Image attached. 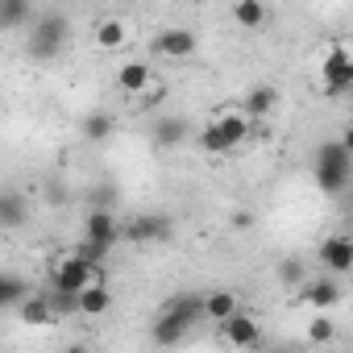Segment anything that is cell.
I'll return each mask as SVG.
<instances>
[{
	"label": "cell",
	"mask_w": 353,
	"mask_h": 353,
	"mask_svg": "<svg viewBox=\"0 0 353 353\" xmlns=\"http://www.w3.org/2000/svg\"><path fill=\"white\" fill-rule=\"evenodd\" d=\"M312 174H316V188L324 196H341L349 183H353V154L336 141H320L316 145V158H312Z\"/></svg>",
	"instance_id": "6da1fadb"
},
{
	"label": "cell",
	"mask_w": 353,
	"mask_h": 353,
	"mask_svg": "<svg viewBox=\"0 0 353 353\" xmlns=\"http://www.w3.org/2000/svg\"><path fill=\"white\" fill-rule=\"evenodd\" d=\"M100 279H104V262H92V258H83L79 250L63 254V258L50 266V287H54V291H67V295H79L88 283H100Z\"/></svg>",
	"instance_id": "7a4b0ae2"
},
{
	"label": "cell",
	"mask_w": 353,
	"mask_h": 353,
	"mask_svg": "<svg viewBox=\"0 0 353 353\" xmlns=\"http://www.w3.org/2000/svg\"><path fill=\"white\" fill-rule=\"evenodd\" d=\"M67 34H71V26H67V17L63 13H46V17H34V26H30V59H38V63H50L59 50H63V42H67Z\"/></svg>",
	"instance_id": "3957f363"
},
{
	"label": "cell",
	"mask_w": 353,
	"mask_h": 353,
	"mask_svg": "<svg viewBox=\"0 0 353 353\" xmlns=\"http://www.w3.org/2000/svg\"><path fill=\"white\" fill-rule=\"evenodd\" d=\"M320 92L324 96L353 92V50L349 46H328V54L320 59Z\"/></svg>",
	"instance_id": "277c9868"
},
{
	"label": "cell",
	"mask_w": 353,
	"mask_h": 353,
	"mask_svg": "<svg viewBox=\"0 0 353 353\" xmlns=\"http://www.w3.org/2000/svg\"><path fill=\"white\" fill-rule=\"evenodd\" d=\"M174 225L170 216H154V212H141V216H129L121 221V237L129 245H154V241H170Z\"/></svg>",
	"instance_id": "5b68a950"
},
{
	"label": "cell",
	"mask_w": 353,
	"mask_h": 353,
	"mask_svg": "<svg viewBox=\"0 0 353 353\" xmlns=\"http://www.w3.org/2000/svg\"><path fill=\"white\" fill-rule=\"evenodd\" d=\"M316 258L328 274H353V233H328L320 245H316Z\"/></svg>",
	"instance_id": "8992f818"
},
{
	"label": "cell",
	"mask_w": 353,
	"mask_h": 353,
	"mask_svg": "<svg viewBox=\"0 0 353 353\" xmlns=\"http://www.w3.org/2000/svg\"><path fill=\"white\" fill-rule=\"evenodd\" d=\"M196 50H200V38H196V30H183V26H170V30H162L154 38V54L158 59H170V63H183Z\"/></svg>",
	"instance_id": "52a82bcc"
},
{
	"label": "cell",
	"mask_w": 353,
	"mask_h": 353,
	"mask_svg": "<svg viewBox=\"0 0 353 353\" xmlns=\"http://www.w3.org/2000/svg\"><path fill=\"white\" fill-rule=\"evenodd\" d=\"M212 121H216V129L229 137V145H233V150H241V145L250 141L254 125H258L241 104H225V108H216V112H212Z\"/></svg>",
	"instance_id": "ba28073f"
},
{
	"label": "cell",
	"mask_w": 353,
	"mask_h": 353,
	"mask_svg": "<svg viewBox=\"0 0 353 353\" xmlns=\"http://www.w3.org/2000/svg\"><path fill=\"white\" fill-rule=\"evenodd\" d=\"M341 283H336V274H320V279H307L303 287H299V299L312 307V312H332L336 303H341Z\"/></svg>",
	"instance_id": "9c48e42d"
},
{
	"label": "cell",
	"mask_w": 353,
	"mask_h": 353,
	"mask_svg": "<svg viewBox=\"0 0 353 353\" xmlns=\"http://www.w3.org/2000/svg\"><path fill=\"white\" fill-rule=\"evenodd\" d=\"M216 328H221V341L233 345V349H254V345H262V328H258V320H254L250 312H237V316H229V320L216 324Z\"/></svg>",
	"instance_id": "30bf717a"
},
{
	"label": "cell",
	"mask_w": 353,
	"mask_h": 353,
	"mask_svg": "<svg viewBox=\"0 0 353 353\" xmlns=\"http://www.w3.org/2000/svg\"><path fill=\"white\" fill-rule=\"evenodd\" d=\"M83 237H92V241H100V245H117L121 241V221L108 212V208H96V212H88V221H83Z\"/></svg>",
	"instance_id": "8fae6325"
},
{
	"label": "cell",
	"mask_w": 353,
	"mask_h": 353,
	"mask_svg": "<svg viewBox=\"0 0 353 353\" xmlns=\"http://www.w3.org/2000/svg\"><path fill=\"white\" fill-rule=\"evenodd\" d=\"M79 316L83 320H100V316H108V307H112V291H108V279H100V283H88L79 295Z\"/></svg>",
	"instance_id": "7c38bea8"
},
{
	"label": "cell",
	"mask_w": 353,
	"mask_h": 353,
	"mask_svg": "<svg viewBox=\"0 0 353 353\" xmlns=\"http://www.w3.org/2000/svg\"><path fill=\"white\" fill-rule=\"evenodd\" d=\"M17 316H21V324H30V328H50V324L59 320V312H54V299H50V295H34V291L21 299Z\"/></svg>",
	"instance_id": "4fadbf2b"
},
{
	"label": "cell",
	"mask_w": 353,
	"mask_h": 353,
	"mask_svg": "<svg viewBox=\"0 0 353 353\" xmlns=\"http://www.w3.org/2000/svg\"><path fill=\"white\" fill-rule=\"evenodd\" d=\"M241 108H245L254 121L274 117V108H279V88H274V83H254V88L241 96Z\"/></svg>",
	"instance_id": "5bb4252c"
},
{
	"label": "cell",
	"mask_w": 353,
	"mask_h": 353,
	"mask_svg": "<svg viewBox=\"0 0 353 353\" xmlns=\"http://www.w3.org/2000/svg\"><path fill=\"white\" fill-rule=\"evenodd\" d=\"M266 21H270L266 0H233V26L237 30L258 34V30H266Z\"/></svg>",
	"instance_id": "9a60e30c"
},
{
	"label": "cell",
	"mask_w": 353,
	"mask_h": 353,
	"mask_svg": "<svg viewBox=\"0 0 353 353\" xmlns=\"http://www.w3.org/2000/svg\"><path fill=\"white\" fill-rule=\"evenodd\" d=\"M241 312V299L229 291V287H216V291H204V320H212V324H225L229 316H237Z\"/></svg>",
	"instance_id": "2e32d148"
},
{
	"label": "cell",
	"mask_w": 353,
	"mask_h": 353,
	"mask_svg": "<svg viewBox=\"0 0 353 353\" xmlns=\"http://www.w3.org/2000/svg\"><path fill=\"white\" fill-rule=\"evenodd\" d=\"M92 42H96L100 50H125V46H129V26H125L121 17H100L96 30H92Z\"/></svg>",
	"instance_id": "e0dca14e"
},
{
	"label": "cell",
	"mask_w": 353,
	"mask_h": 353,
	"mask_svg": "<svg viewBox=\"0 0 353 353\" xmlns=\"http://www.w3.org/2000/svg\"><path fill=\"white\" fill-rule=\"evenodd\" d=\"M117 88H121L125 96H141V92L154 88V71H150L145 63H121V71H117Z\"/></svg>",
	"instance_id": "ac0fdd59"
},
{
	"label": "cell",
	"mask_w": 353,
	"mask_h": 353,
	"mask_svg": "<svg viewBox=\"0 0 353 353\" xmlns=\"http://www.w3.org/2000/svg\"><path fill=\"white\" fill-rule=\"evenodd\" d=\"M150 141H154V145H166V150L183 145V141H188V121H183V117H158L154 129H150Z\"/></svg>",
	"instance_id": "d6986e66"
},
{
	"label": "cell",
	"mask_w": 353,
	"mask_h": 353,
	"mask_svg": "<svg viewBox=\"0 0 353 353\" xmlns=\"http://www.w3.org/2000/svg\"><path fill=\"white\" fill-rule=\"evenodd\" d=\"M188 332H192V324H183L179 316H170V312H158L154 316V328H150V341L154 345H179Z\"/></svg>",
	"instance_id": "ffe728a7"
},
{
	"label": "cell",
	"mask_w": 353,
	"mask_h": 353,
	"mask_svg": "<svg viewBox=\"0 0 353 353\" xmlns=\"http://www.w3.org/2000/svg\"><path fill=\"white\" fill-rule=\"evenodd\" d=\"M196 150L204 154V158H229L233 154V145H229V137L216 129V121L208 117L204 125H200V133H196Z\"/></svg>",
	"instance_id": "44dd1931"
},
{
	"label": "cell",
	"mask_w": 353,
	"mask_h": 353,
	"mask_svg": "<svg viewBox=\"0 0 353 353\" xmlns=\"http://www.w3.org/2000/svg\"><path fill=\"white\" fill-rule=\"evenodd\" d=\"M26 21H34V0H0V26L9 34L21 30Z\"/></svg>",
	"instance_id": "7402d4cb"
},
{
	"label": "cell",
	"mask_w": 353,
	"mask_h": 353,
	"mask_svg": "<svg viewBox=\"0 0 353 353\" xmlns=\"http://www.w3.org/2000/svg\"><path fill=\"white\" fill-rule=\"evenodd\" d=\"M274 279H279V287H303V283H307V266H303V258H299V254L279 258Z\"/></svg>",
	"instance_id": "603a6c76"
},
{
	"label": "cell",
	"mask_w": 353,
	"mask_h": 353,
	"mask_svg": "<svg viewBox=\"0 0 353 353\" xmlns=\"http://www.w3.org/2000/svg\"><path fill=\"white\" fill-rule=\"evenodd\" d=\"M26 295H30L26 279H17V274H5V279H0V307H5V312H17Z\"/></svg>",
	"instance_id": "cb8c5ba5"
},
{
	"label": "cell",
	"mask_w": 353,
	"mask_h": 353,
	"mask_svg": "<svg viewBox=\"0 0 353 353\" xmlns=\"http://www.w3.org/2000/svg\"><path fill=\"white\" fill-rule=\"evenodd\" d=\"M0 221H5V229H21L26 225V200L17 192H5L0 196Z\"/></svg>",
	"instance_id": "d4e9b609"
},
{
	"label": "cell",
	"mask_w": 353,
	"mask_h": 353,
	"mask_svg": "<svg viewBox=\"0 0 353 353\" xmlns=\"http://www.w3.org/2000/svg\"><path fill=\"white\" fill-rule=\"evenodd\" d=\"M303 336H307V345H328V341L336 336V320H328V312H316V316L307 320Z\"/></svg>",
	"instance_id": "484cf974"
},
{
	"label": "cell",
	"mask_w": 353,
	"mask_h": 353,
	"mask_svg": "<svg viewBox=\"0 0 353 353\" xmlns=\"http://www.w3.org/2000/svg\"><path fill=\"white\" fill-rule=\"evenodd\" d=\"M112 133H117V121H112L108 112H92V117L83 121V137H88V141H108Z\"/></svg>",
	"instance_id": "4316f807"
},
{
	"label": "cell",
	"mask_w": 353,
	"mask_h": 353,
	"mask_svg": "<svg viewBox=\"0 0 353 353\" xmlns=\"http://www.w3.org/2000/svg\"><path fill=\"white\" fill-rule=\"evenodd\" d=\"M229 225H233L237 233H250V229H254V212H250V208H233V212H229Z\"/></svg>",
	"instance_id": "83f0119b"
},
{
	"label": "cell",
	"mask_w": 353,
	"mask_h": 353,
	"mask_svg": "<svg viewBox=\"0 0 353 353\" xmlns=\"http://www.w3.org/2000/svg\"><path fill=\"white\" fill-rule=\"evenodd\" d=\"M341 145H345V150H349V154H353V121H349V125H345V129H341Z\"/></svg>",
	"instance_id": "f1b7e54d"
},
{
	"label": "cell",
	"mask_w": 353,
	"mask_h": 353,
	"mask_svg": "<svg viewBox=\"0 0 353 353\" xmlns=\"http://www.w3.org/2000/svg\"><path fill=\"white\" fill-rule=\"evenodd\" d=\"M345 229H349V233H353V212H349V216H345Z\"/></svg>",
	"instance_id": "f546056e"
},
{
	"label": "cell",
	"mask_w": 353,
	"mask_h": 353,
	"mask_svg": "<svg viewBox=\"0 0 353 353\" xmlns=\"http://www.w3.org/2000/svg\"><path fill=\"white\" fill-rule=\"evenodd\" d=\"M345 100H349V121H353V96H345Z\"/></svg>",
	"instance_id": "4dcf8cb0"
},
{
	"label": "cell",
	"mask_w": 353,
	"mask_h": 353,
	"mask_svg": "<svg viewBox=\"0 0 353 353\" xmlns=\"http://www.w3.org/2000/svg\"><path fill=\"white\" fill-rule=\"evenodd\" d=\"M349 96H353V92H349Z\"/></svg>",
	"instance_id": "1f68e13d"
}]
</instances>
